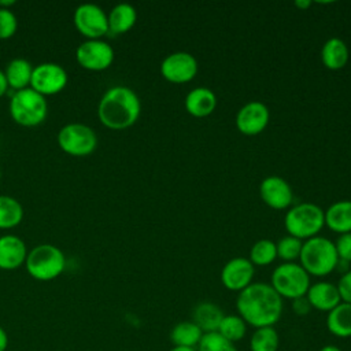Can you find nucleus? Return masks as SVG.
Returning a JSON list of instances; mask_svg holds the SVG:
<instances>
[{
    "label": "nucleus",
    "instance_id": "nucleus-1",
    "mask_svg": "<svg viewBox=\"0 0 351 351\" xmlns=\"http://www.w3.org/2000/svg\"><path fill=\"white\" fill-rule=\"evenodd\" d=\"M237 314L252 328L274 326L284 308L282 298L267 282H252L239 292L236 299Z\"/></svg>",
    "mask_w": 351,
    "mask_h": 351
},
{
    "label": "nucleus",
    "instance_id": "nucleus-2",
    "mask_svg": "<svg viewBox=\"0 0 351 351\" xmlns=\"http://www.w3.org/2000/svg\"><path fill=\"white\" fill-rule=\"evenodd\" d=\"M141 112L137 93L123 85L111 86L101 96L97 106L100 122L114 130H122L134 125Z\"/></svg>",
    "mask_w": 351,
    "mask_h": 351
},
{
    "label": "nucleus",
    "instance_id": "nucleus-3",
    "mask_svg": "<svg viewBox=\"0 0 351 351\" xmlns=\"http://www.w3.org/2000/svg\"><path fill=\"white\" fill-rule=\"evenodd\" d=\"M299 261L310 277H325L330 274L339 263L335 241L324 236H314L304 240Z\"/></svg>",
    "mask_w": 351,
    "mask_h": 351
},
{
    "label": "nucleus",
    "instance_id": "nucleus-4",
    "mask_svg": "<svg viewBox=\"0 0 351 351\" xmlns=\"http://www.w3.org/2000/svg\"><path fill=\"white\" fill-rule=\"evenodd\" d=\"M325 226L324 210L314 203H299L287 210L284 217V228L289 236L302 241L308 240Z\"/></svg>",
    "mask_w": 351,
    "mask_h": 351
},
{
    "label": "nucleus",
    "instance_id": "nucleus-5",
    "mask_svg": "<svg viewBox=\"0 0 351 351\" xmlns=\"http://www.w3.org/2000/svg\"><path fill=\"white\" fill-rule=\"evenodd\" d=\"M27 273L38 281H51L62 274L66 266V256L52 244H40L27 251L25 261Z\"/></svg>",
    "mask_w": 351,
    "mask_h": 351
},
{
    "label": "nucleus",
    "instance_id": "nucleus-6",
    "mask_svg": "<svg viewBox=\"0 0 351 351\" xmlns=\"http://www.w3.org/2000/svg\"><path fill=\"white\" fill-rule=\"evenodd\" d=\"M47 112L45 96L32 88L16 90L10 100V114L18 125L37 126L47 118Z\"/></svg>",
    "mask_w": 351,
    "mask_h": 351
},
{
    "label": "nucleus",
    "instance_id": "nucleus-7",
    "mask_svg": "<svg viewBox=\"0 0 351 351\" xmlns=\"http://www.w3.org/2000/svg\"><path fill=\"white\" fill-rule=\"evenodd\" d=\"M270 285L282 299L293 300L304 296L311 282L310 276L300 263L284 262L273 270Z\"/></svg>",
    "mask_w": 351,
    "mask_h": 351
},
{
    "label": "nucleus",
    "instance_id": "nucleus-8",
    "mask_svg": "<svg viewBox=\"0 0 351 351\" xmlns=\"http://www.w3.org/2000/svg\"><path fill=\"white\" fill-rule=\"evenodd\" d=\"M62 151L71 156L90 155L97 147V136L92 128L84 123H67L58 133Z\"/></svg>",
    "mask_w": 351,
    "mask_h": 351
},
{
    "label": "nucleus",
    "instance_id": "nucleus-9",
    "mask_svg": "<svg viewBox=\"0 0 351 351\" xmlns=\"http://www.w3.org/2000/svg\"><path fill=\"white\" fill-rule=\"evenodd\" d=\"M74 25L88 40H96L108 33L107 14L101 7L92 3H85L75 8Z\"/></svg>",
    "mask_w": 351,
    "mask_h": 351
},
{
    "label": "nucleus",
    "instance_id": "nucleus-10",
    "mask_svg": "<svg viewBox=\"0 0 351 351\" xmlns=\"http://www.w3.org/2000/svg\"><path fill=\"white\" fill-rule=\"evenodd\" d=\"M114 56L112 47L101 38L86 40L81 43L75 51V58L80 66L90 71L108 69L114 62Z\"/></svg>",
    "mask_w": 351,
    "mask_h": 351
},
{
    "label": "nucleus",
    "instance_id": "nucleus-11",
    "mask_svg": "<svg viewBox=\"0 0 351 351\" xmlns=\"http://www.w3.org/2000/svg\"><path fill=\"white\" fill-rule=\"evenodd\" d=\"M67 80V73L60 64L45 62L33 67L30 88L43 96L55 95L66 88Z\"/></svg>",
    "mask_w": 351,
    "mask_h": 351
},
{
    "label": "nucleus",
    "instance_id": "nucleus-12",
    "mask_svg": "<svg viewBox=\"0 0 351 351\" xmlns=\"http://www.w3.org/2000/svg\"><path fill=\"white\" fill-rule=\"evenodd\" d=\"M160 74L171 84H186L197 74V60L185 51L169 53L160 63Z\"/></svg>",
    "mask_w": 351,
    "mask_h": 351
},
{
    "label": "nucleus",
    "instance_id": "nucleus-13",
    "mask_svg": "<svg viewBox=\"0 0 351 351\" xmlns=\"http://www.w3.org/2000/svg\"><path fill=\"white\" fill-rule=\"evenodd\" d=\"M269 107L258 100L245 103L236 114V128L245 136H256L262 133L269 125Z\"/></svg>",
    "mask_w": 351,
    "mask_h": 351
},
{
    "label": "nucleus",
    "instance_id": "nucleus-14",
    "mask_svg": "<svg viewBox=\"0 0 351 351\" xmlns=\"http://www.w3.org/2000/svg\"><path fill=\"white\" fill-rule=\"evenodd\" d=\"M255 274V266L250 262L248 258L236 256L229 259L221 270V282L222 285L233 292H241L250 284Z\"/></svg>",
    "mask_w": 351,
    "mask_h": 351
},
{
    "label": "nucleus",
    "instance_id": "nucleus-15",
    "mask_svg": "<svg viewBox=\"0 0 351 351\" xmlns=\"http://www.w3.org/2000/svg\"><path fill=\"white\" fill-rule=\"evenodd\" d=\"M261 199L273 210H285L292 204L293 192L291 185L280 176H269L261 181Z\"/></svg>",
    "mask_w": 351,
    "mask_h": 351
},
{
    "label": "nucleus",
    "instance_id": "nucleus-16",
    "mask_svg": "<svg viewBox=\"0 0 351 351\" xmlns=\"http://www.w3.org/2000/svg\"><path fill=\"white\" fill-rule=\"evenodd\" d=\"M306 298L311 308L324 313H329L339 303H341L336 284L329 281H318L315 284H311L307 289Z\"/></svg>",
    "mask_w": 351,
    "mask_h": 351
},
{
    "label": "nucleus",
    "instance_id": "nucleus-17",
    "mask_svg": "<svg viewBox=\"0 0 351 351\" xmlns=\"http://www.w3.org/2000/svg\"><path fill=\"white\" fill-rule=\"evenodd\" d=\"M27 250L23 240L15 234L0 237V269L14 270L25 263Z\"/></svg>",
    "mask_w": 351,
    "mask_h": 351
},
{
    "label": "nucleus",
    "instance_id": "nucleus-18",
    "mask_svg": "<svg viewBox=\"0 0 351 351\" xmlns=\"http://www.w3.org/2000/svg\"><path fill=\"white\" fill-rule=\"evenodd\" d=\"M184 106L189 115L204 118L214 112L217 107V96L210 88L196 86L186 93Z\"/></svg>",
    "mask_w": 351,
    "mask_h": 351
},
{
    "label": "nucleus",
    "instance_id": "nucleus-19",
    "mask_svg": "<svg viewBox=\"0 0 351 351\" xmlns=\"http://www.w3.org/2000/svg\"><path fill=\"white\" fill-rule=\"evenodd\" d=\"M325 226L337 234L351 232V200H339L325 211Z\"/></svg>",
    "mask_w": 351,
    "mask_h": 351
},
{
    "label": "nucleus",
    "instance_id": "nucleus-20",
    "mask_svg": "<svg viewBox=\"0 0 351 351\" xmlns=\"http://www.w3.org/2000/svg\"><path fill=\"white\" fill-rule=\"evenodd\" d=\"M222 308L213 302H200L193 307L192 321L202 329L203 333L217 332L223 318Z\"/></svg>",
    "mask_w": 351,
    "mask_h": 351
},
{
    "label": "nucleus",
    "instance_id": "nucleus-21",
    "mask_svg": "<svg viewBox=\"0 0 351 351\" xmlns=\"http://www.w3.org/2000/svg\"><path fill=\"white\" fill-rule=\"evenodd\" d=\"M348 58V47L339 37H332L326 40L321 48V60L324 66L329 70H341L347 64Z\"/></svg>",
    "mask_w": 351,
    "mask_h": 351
},
{
    "label": "nucleus",
    "instance_id": "nucleus-22",
    "mask_svg": "<svg viewBox=\"0 0 351 351\" xmlns=\"http://www.w3.org/2000/svg\"><path fill=\"white\" fill-rule=\"evenodd\" d=\"M326 329L335 337H351V303H339L326 315Z\"/></svg>",
    "mask_w": 351,
    "mask_h": 351
},
{
    "label": "nucleus",
    "instance_id": "nucleus-23",
    "mask_svg": "<svg viewBox=\"0 0 351 351\" xmlns=\"http://www.w3.org/2000/svg\"><path fill=\"white\" fill-rule=\"evenodd\" d=\"M107 19L108 32L114 34H123L134 26L137 21V11L132 4L119 3L111 8Z\"/></svg>",
    "mask_w": 351,
    "mask_h": 351
},
{
    "label": "nucleus",
    "instance_id": "nucleus-24",
    "mask_svg": "<svg viewBox=\"0 0 351 351\" xmlns=\"http://www.w3.org/2000/svg\"><path fill=\"white\" fill-rule=\"evenodd\" d=\"M32 74H33L32 63L26 59H22V58L12 59L7 64L5 71H4L8 86L15 89V92L30 86Z\"/></svg>",
    "mask_w": 351,
    "mask_h": 351
},
{
    "label": "nucleus",
    "instance_id": "nucleus-25",
    "mask_svg": "<svg viewBox=\"0 0 351 351\" xmlns=\"http://www.w3.org/2000/svg\"><path fill=\"white\" fill-rule=\"evenodd\" d=\"M202 329L191 319L176 324L170 332V340L173 346L196 348L203 337Z\"/></svg>",
    "mask_w": 351,
    "mask_h": 351
},
{
    "label": "nucleus",
    "instance_id": "nucleus-26",
    "mask_svg": "<svg viewBox=\"0 0 351 351\" xmlns=\"http://www.w3.org/2000/svg\"><path fill=\"white\" fill-rule=\"evenodd\" d=\"M23 218L22 204L11 196L0 195V229H11Z\"/></svg>",
    "mask_w": 351,
    "mask_h": 351
},
{
    "label": "nucleus",
    "instance_id": "nucleus-27",
    "mask_svg": "<svg viewBox=\"0 0 351 351\" xmlns=\"http://www.w3.org/2000/svg\"><path fill=\"white\" fill-rule=\"evenodd\" d=\"M280 347V336L274 326L256 328L250 337L251 351H277Z\"/></svg>",
    "mask_w": 351,
    "mask_h": 351
},
{
    "label": "nucleus",
    "instance_id": "nucleus-28",
    "mask_svg": "<svg viewBox=\"0 0 351 351\" xmlns=\"http://www.w3.org/2000/svg\"><path fill=\"white\" fill-rule=\"evenodd\" d=\"M247 326L248 325L239 314H225L217 332L228 341L236 344L245 337Z\"/></svg>",
    "mask_w": 351,
    "mask_h": 351
},
{
    "label": "nucleus",
    "instance_id": "nucleus-29",
    "mask_svg": "<svg viewBox=\"0 0 351 351\" xmlns=\"http://www.w3.org/2000/svg\"><path fill=\"white\" fill-rule=\"evenodd\" d=\"M250 262L254 266H267L277 259L276 243L270 239L255 241L250 250Z\"/></svg>",
    "mask_w": 351,
    "mask_h": 351
},
{
    "label": "nucleus",
    "instance_id": "nucleus-30",
    "mask_svg": "<svg viewBox=\"0 0 351 351\" xmlns=\"http://www.w3.org/2000/svg\"><path fill=\"white\" fill-rule=\"evenodd\" d=\"M303 241L293 237V236H284L276 243L277 248V258L282 262H295L300 256Z\"/></svg>",
    "mask_w": 351,
    "mask_h": 351
},
{
    "label": "nucleus",
    "instance_id": "nucleus-31",
    "mask_svg": "<svg viewBox=\"0 0 351 351\" xmlns=\"http://www.w3.org/2000/svg\"><path fill=\"white\" fill-rule=\"evenodd\" d=\"M196 351H239L236 346L223 339L218 332L204 333Z\"/></svg>",
    "mask_w": 351,
    "mask_h": 351
},
{
    "label": "nucleus",
    "instance_id": "nucleus-32",
    "mask_svg": "<svg viewBox=\"0 0 351 351\" xmlns=\"http://www.w3.org/2000/svg\"><path fill=\"white\" fill-rule=\"evenodd\" d=\"M18 21L15 14L10 8L0 7V38L5 40L15 34Z\"/></svg>",
    "mask_w": 351,
    "mask_h": 351
},
{
    "label": "nucleus",
    "instance_id": "nucleus-33",
    "mask_svg": "<svg viewBox=\"0 0 351 351\" xmlns=\"http://www.w3.org/2000/svg\"><path fill=\"white\" fill-rule=\"evenodd\" d=\"M336 252L340 261L350 263L351 262V232L339 234L337 240L335 241Z\"/></svg>",
    "mask_w": 351,
    "mask_h": 351
},
{
    "label": "nucleus",
    "instance_id": "nucleus-34",
    "mask_svg": "<svg viewBox=\"0 0 351 351\" xmlns=\"http://www.w3.org/2000/svg\"><path fill=\"white\" fill-rule=\"evenodd\" d=\"M336 287H337L341 302L351 303V270H347L341 274Z\"/></svg>",
    "mask_w": 351,
    "mask_h": 351
},
{
    "label": "nucleus",
    "instance_id": "nucleus-35",
    "mask_svg": "<svg viewBox=\"0 0 351 351\" xmlns=\"http://www.w3.org/2000/svg\"><path fill=\"white\" fill-rule=\"evenodd\" d=\"M292 310L299 317H304V315H307L311 311V306H310L306 295L292 300Z\"/></svg>",
    "mask_w": 351,
    "mask_h": 351
},
{
    "label": "nucleus",
    "instance_id": "nucleus-36",
    "mask_svg": "<svg viewBox=\"0 0 351 351\" xmlns=\"http://www.w3.org/2000/svg\"><path fill=\"white\" fill-rule=\"evenodd\" d=\"M8 347V336L7 332L0 326V351H5Z\"/></svg>",
    "mask_w": 351,
    "mask_h": 351
},
{
    "label": "nucleus",
    "instance_id": "nucleus-37",
    "mask_svg": "<svg viewBox=\"0 0 351 351\" xmlns=\"http://www.w3.org/2000/svg\"><path fill=\"white\" fill-rule=\"evenodd\" d=\"M8 89V84H7V80H5V75H4V71L0 70V97L5 93V90Z\"/></svg>",
    "mask_w": 351,
    "mask_h": 351
},
{
    "label": "nucleus",
    "instance_id": "nucleus-38",
    "mask_svg": "<svg viewBox=\"0 0 351 351\" xmlns=\"http://www.w3.org/2000/svg\"><path fill=\"white\" fill-rule=\"evenodd\" d=\"M295 5L299 8V10H307L310 5H311V1L310 0H296L295 1Z\"/></svg>",
    "mask_w": 351,
    "mask_h": 351
},
{
    "label": "nucleus",
    "instance_id": "nucleus-39",
    "mask_svg": "<svg viewBox=\"0 0 351 351\" xmlns=\"http://www.w3.org/2000/svg\"><path fill=\"white\" fill-rule=\"evenodd\" d=\"M318 351H343V350L339 348V347L335 346V344H326V346L321 347Z\"/></svg>",
    "mask_w": 351,
    "mask_h": 351
},
{
    "label": "nucleus",
    "instance_id": "nucleus-40",
    "mask_svg": "<svg viewBox=\"0 0 351 351\" xmlns=\"http://www.w3.org/2000/svg\"><path fill=\"white\" fill-rule=\"evenodd\" d=\"M169 351H196V348L191 347H180V346H173Z\"/></svg>",
    "mask_w": 351,
    "mask_h": 351
},
{
    "label": "nucleus",
    "instance_id": "nucleus-41",
    "mask_svg": "<svg viewBox=\"0 0 351 351\" xmlns=\"http://www.w3.org/2000/svg\"><path fill=\"white\" fill-rule=\"evenodd\" d=\"M0 180H1V170H0Z\"/></svg>",
    "mask_w": 351,
    "mask_h": 351
},
{
    "label": "nucleus",
    "instance_id": "nucleus-42",
    "mask_svg": "<svg viewBox=\"0 0 351 351\" xmlns=\"http://www.w3.org/2000/svg\"><path fill=\"white\" fill-rule=\"evenodd\" d=\"M350 155H351V149H350Z\"/></svg>",
    "mask_w": 351,
    "mask_h": 351
}]
</instances>
